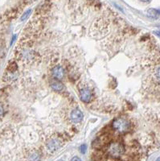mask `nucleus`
<instances>
[{
	"label": "nucleus",
	"instance_id": "5",
	"mask_svg": "<svg viewBox=\"0 0 160 161\" xmlns=\"http://www.w3.org/2000/svg\"><path fill=\"white\" fill-rule=\"evenodd\" d=\"M52 76L56 78L58 80H60L64 77V69L60 65H56L52 69Z\"/></svg>",
	"mask_w": 160,
	"mask_h": 161
},
{
	"label": "nucleus",
	"instance_id": "4",
	"mask_svg": "<svg viewBox=\"0 0 160 161\" xmlns=\"http://www.w3.org/2000/svg\"><path fill=\"white\" fill-rule=\"evenodd\" d=\"M46 147H47V149L48 150L49 152H54L60 148V143L57 139H52V140H49L48 142L47 143Z\"/></svg>",
	"mask_w": 160,
	"mask_h": 161
},
{
	"label": "nucleus",
	"instance_id": "14",
	"mask_svg": "<svg viewBox=\"0 0 160 161\" xmlns=\"http://www.w3.org/2000/svg\"><path fill=\"white\" fill-rule=\"evenodd\" d=\"M3 107L2 104H0V116L3 115Z\"/></svg>",
	"mask_w": 160,
	"mask_h": 161
},
{
	"label": "nucleus",
	"instance_id": "16",
	"mask_svg": "<svg viewBox=\"0 0 160 161\" xmlns=\"http://www.w3.org/2000/svg\"><path fill=\"white\" fill-rule=\"evenodd\" d=\"M155 161H160V157H159V158H158Z\"/></svg>",
	"mask_w": 160,
	"mask_h": 161
},
{
	"label": "nucleus",
	"instance_id": "15",
	"mask_svg": "<svg viewBox=\"0 0 160 161\" xmlns=\"http://www.w3.org/2000/svg\"><path fill=\"white\" fill-rule=\"evenodd\" d=\"M155 34H156V35H157V36H160V31H155Z\"/></svg>",
	"mask_w": 160,
	"mask_h": 161
},
{
	"label": "nucleus",
	"instance_id": "11",
	"mask_svg": "<svg viewBox=\"0 0 160 161\" xmlns=\"http://www.w3.org/2000/svg\"><path fill=\"white\" fill-rule=\"evenodd\" d=\"M86 149H87V148H86V145H85V144L81 145L80 147V151L82 154H85V152H86Z\"/></svg>",
	"mask_w": 160,
	"mask_h": 161
},
{
	"label": "nucleus",
	"instance_id": "9",
	"mask_svg": "<svg viewBox=\"0 0 160 161\" xmlns=\"http://www.w3.org/2000/svg\"><path fill=\"white\" fill-rule=\"evenodd\" d=\"M148 15H149V16H151L152 18H156L157 15H158V12L156 11L155 10L151 9L148 11Z\"/></svg>",
	"mask_w": 160,
	"mask_h": 161
},
{
	"label": "nucleus",
	"instance_id": "10",
	"mask_svg": "<svg viewBox=\"0 0 160 161\" xmlns=\"http://www.w3.org/2000/svg\"><path fill=\"white\" fill-rule=\"evenodd\" d=\"M31 11V10H28V11H26V12H25V13L23 14V15H22V17H21V20H22V21L25 20V19H27L29 15H30Z\"/></svg>",
	"mask_w": 160,
	"mask_h": 161
},
{
	"label": "nucleus",
	"instance_id": "12",
	"mask_svg": "<svg viewBox=\"0 0 160 161\" xmlns=\"http://www.w3.org/2000/svg\"><path fill=\"white\" fill-rule=\"evenodd\" d=\"M155 75L157 77V78H159L160 80V67H159L157 69V70L155 72Z\"/></svg>",
	"mask_w": 160,
	"mask_h": 161
},
{
	"label": "nucleus",
	"instance_id": "13",
	"mask_svg": "<svg viewBox=\"0 0 160 161\" xmlns=\"http://www.w3.org/2000/svg\"><path fill=\"white\" fill-rule=\"evenodd\" d=\"M71 161H81V159L78 156H74L72 158Z\"/></svg>",
	"mask_w": 160,
	"mask_h": 161
},
{
	"label": "nucleus",
	"instance_id": "2",
	"mask_svg": "<svg viewBox=\"0 0 160 161\" xmlns=\"http://www.w3.org/2000/svg\"><path fill=\"white\" fill-rule=\"evenodd\" d=\"M124 146L121 143L114 142L110 143V145L108 148L109 154L114 157H119L124 153Z\"/></svg>",
	"mask_w": 160,
	"mask_h": 161
},
{
	"label": "nucleus",
	"instance_id": "3",
	"mask_svg": "<svg viewBox=\"0 0 160 161\" xmlns=\"http://www.w3.org/2000/svg\"><path fill=\"white\" fill-rule=\"evenodd\" d=\"M83 117H84L83 113L80 111V110H78V109L73 110L71 112V114H70L71 120L73 122H75V123H77V122H81V120L83 119Z\"/></svg>",
	"mask_w": 160,
	"mask_h": 161
},
{
	"label": "nucleus",
	"instance_id": "8",
	"mask_svg": "<svg viewBox=\"0 0 160 161\" xmlns=\"http://www.w3.org/2000/svg\"><path fill=\"white\" fill-rule=\"evenodd\" d=\"M27 161H41L40 154L37 153V152L32 153V154H31V155L29 156Z\"/></svg>",
	"mask_w": 160,
	"mask_h": 161
},
{
	"label": "nucleus",
	"instance_id": "17",
	"mask_svg": "<svg viewBox=\"0 0 160 161\" xmlns=\"http://www.w3.org/2000/svg\"><path fill=\"white\" fill-rule=\"evenodd\" d=\"M57 161H64V160H59Z\"/></svg>",
	"mask_w": 160,
	"mask_h": 161
},
{
	"label": "nucleus",
	"instance_id": "7",
	"mask_svg": "<svg viewBox=\"0 0 160 161\" xmlns=\"http://www.w3.org/2000/svg\"><path fill=\"white\" fill-rule=\"evenodd\" d=\"M51 87L56 91H60V90H64V88L62 83L58 80H53L52 82H51Z\"/></svg>",
	"mask_w": 160,
	"mask_h": 161
},
{
	"label": "nucleus",
	"instance_id": "6",
	"mask_svg": "<svg viewBox=\"0 0 160 161\" xmlns=\"http://www.w3.org/2000/svg\"><path fill=\"white\" fill-rule=\"evenodd\" d=\"M80 99L85 102H89L91 99V92L89 89L85 88V89H82L80 91Z\"/></svg>",
	"mask_w": 160,
	"mask_h": 161
},
{
	"label": "nucleus",
	"instance_id": "1",
	"mask_svg": "<svg viewBox=\"0 0 160 161\" xmlns=\"http://www.w3.org/2000/svg\"><path fill=\"white\" fill-rule=\"evenodd\" d=\"M112 126L116 131L120 132V133H124L129 130V124L128 121L120 118H117L113 122Z\"/></svg>",
	"mask_w": 160,
	"mask_h": 161
}]
</instances>
